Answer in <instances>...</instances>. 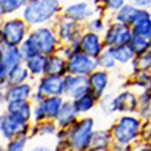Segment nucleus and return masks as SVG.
<instances>
[{
    "label": "nucleus",
    "mask_w": 151,
    "mask_h": 151,
    "mask_svg": "<svg viewBox=\"0 0 151 151\" xmlns=\"http://www.w3.org/2000/svg\"><path fill=\"white\" fill-rule=\"evenodd\" d=\"M60 47L58 38L55 35L54 28L52 25L38 27L30 29L25 40L19 47L24 60L35 55L48 57L55 54Z\"/></svg>",
    "instance_id": "nucleus-1"
},
{
    "label": "nucleus",
    "mask_w": 151,
    "mask_h": 151,
    "mask_svg": "<svg viewBox=\"0 0 151 151\" xmlns=\"http://www.w3.org/2000/svg\"><path fill=\"white\" fill-rule=\"evenodd\" d=\"M63 4L58 0H29L20 13L25 24L34 29L38 27L53 25L62 14Z\"/></svg>",
    "instance_id": "nucleus-2"
},
{
    "label": "nucleus",
    "mask_w": 151,
    "mask_h": 151,
    "mask_svg": "<svg viewBox=\"0 0 151 151\" xmlns=\"http://www.w3.org/2000/svg\"><path fill=\"white\" fill-rule=\"evenodd\" d=\"M142 121L136 115H120L108 127L115 144L135 145L140 141Z\"/></svg>",
    "instance_id": "nucleus-3"
},
{
    "label": "nucleus",
    "mask_w": 151,
    "mask_h": 151,
    "mask_svg": "<svg viewBox=\"0 0 151 151\" xmlns=\"http://www.w3.org/2000/svg\"><path fill=\"white\" fill-rule=\"evenodd\" d=\"M96 129L97 122L94 117H79L77 122L67 130V141L70 151H88L91 149V140Z\"/></svg>",
    "instance_id": "nucleus-4"
},
{
    "label": "nucleus",
    "mask_w": 151,
    "mask_h": 151,
    "mask_svg": "<svg viewBox=\"0 0 151 151\" xmlns=\"http://www.w3.org/2000/svg\"><path fill=\"white\" fill-rule=\"evenodd\" d=\"M78 24L84 25L93 17H106L101 1H70L62 8V14Z\"/></svg>",
    "instance_id": "nucleus-5"
},
{
    "label": "nucleus",
    "mask_w": 151,
    "mask_h": 151,
    "mask_svg": "<svg viewBox=\"0 0 151 151\" xmlns=\"http://www.w3.org/2000/svg\"><path fill=\"white\" fill-rule=\"evenodd\" d=\"M29 32L30 28L20 17L6 18L0 23V44L8 47H20Z\"/></svg>",
    "instance_id": "nucleus-6"
},
{
    "label": "nucleus",
    "mask_w": 151,
    "mask_h": 151,
    "mask_svg": "<svg viewBox=\"0 0 151 151\" xmlns=\"http://www.w3.org/2000/svg\"><path fill=\"white\" fill-rule=\"evenodd\" d=\"M131 28L116 23L110 19L107 23V27L102 34V42L105 45V49H112L115 47L120 45H129L132 39Z\"/></svg>",
    "instance_id": "nucleus-7"
},
{
    "label": "nucleus",
    "mask_w": 151,
    "mask_h": 151,
    "mask_svg": "<svg viewBox=\"0 0 151 151\" xmlns=\"http://www.w3.org/2000/svg\"><path fill=\"white\" fill-rule=\"evenodd\" d=\"M52 27L54 28L55 35L60 44H68L74 40H79L84 33V27L82 24H78L63 15L57 18Z\"/></svg>",
    "instance_id": "nucleus-8"
},
{
    "label": "nucleus",
    "mask_w": 151,
    "mask_h": 151,
    "mask_svg": "<svg viewBox=\"0 0 151 151\" xmlns=\"http://www.w3.org/2000/svg\"><path fill=\"white\" fill-rule=\"evenodd\" d=\"M139 103L137 93L130 88H124L112 97V115H136Z\"/></svg>",
    "instance_id": "nucleus-9"
},
{
    "label": "nucleus",
    "mask_w": 151,
    "mask_h": 151,
    "mask_svg": "<svg viewBox=\"0 0 151 151\" xmlns=\"http://www.w3.org/2000/svg\"><path fill=\"white\" fill-rule=\"evenodd\" d=\"M30 124H25L6 112L0 115V135L4 140L10 141L20 136H28Z\"/></svg>",
    "instance_id": "nucleus-10"
},
{
    "label": "nucleus",
    "mask_w": 151,
    "mask_h": 151,
    "mask_svg": "<svg viewBox=\"0 0 151 151\" xmlns=\"http://www.w3.org/2000/svg\"><path fill=\"white\" fill-rule=\"evenodd\" d=\"M34 91L45 97H63L64 94V79L55 76H43L35 81Z\"/></svg>",
    "instance_id": "nucleus-11"
},
{
    "label": "nucleus",
    "mask_w": 151,
    "mask_h": 151,
    "mask_svg": "<svg viewBox=\"0 0 151 151\" xmlns=\"http://www.w3.org/2000/svg\"><path fill=\"white\" fill-rule=\"evenodd\" d=\"M98 69L97 60L89 58L83 53H77L67 60V74L88 77L94 70Z\"/></svg>",
    "instance_id": "nucleus-12"
},
{
    "label": "nucleus",
    "mask_w": 151,
    "mask_h": 151,
    "mask_svg": "<svg viewBox=\"0 0 151 151\" xmlns=\"http://www.w3.org/2000/svg\"><path fill=\"white\" fill-rule=\"evenodd\" d=\"M64 100L74 101L77 98L89 93V86L87 77H81V76H72L65 74L64 77Z\"/></svg>",
    "instance_id": "nucleus-13"
},
{
    "label": "nucleus",
    "mask_w": 151,
    "mask_h": 151,
    "mask_svg": "<svg viewBox=\"0 0 151 151\" xmlns=\"http://www.w3.org/2000/svg\"><path fill=\"white\" fill-rule=\"evenodd\" d=\"M79 50L89 58L97 59L102 54V52L105 50L102 35L84 30L82 37L79 38Z\"/></svg>",
    "instance_id": "nucleus-14"
},
{
    "label": "nucleus",
    "mask_w": 151,
    "mask_h": 151,
    "mask_svg": "<svg viewBox=\"0 0 151 151\" xmlns=\"http://www.w3.org/2000/svg\"><path fill=\"white\" fill-rule=\"evenodd\" d=\"M88 86H89V92H91L94 97L100 100L108 92L111 84V74L110 72H106L103 69H96L92 74L87 77Z\"/></svg>",
    "instance_id": "nucleus-15"
},
{
    "label": "nucleus",
    "mask_w": 151,
    "mask_h": 151,
    "mask_svg": "<svg viewBox=\"0 0 151 151\" xmlns=\"http://www.w3.org/2000/svg\"><path fill=\"white\" fill-rule=\"evenodd\" d=\"M147 13L149 12L141 10V9H139L137 6H135L131 1H126L125 5L122 6L116 14H113V15L111 17V20L131 28L140 18H142Z\"/></svg>",
    "instance_id": "nucleus-16"
},
{
    "label": "nucleus",
    "mask_w": 151,
    "mask_h": 151,
    "mask_svg": "<svg viewBox=\"0 0 151 151\" xmlns=\"http://www.w3.org/2000/svg\"><path fill=\"white\" fill-rule=\"evenodd\" d=\"M34 92V83L27 82L17 86H8L4 88V102L14 101H30V97Z\"/></svg>",
    "instance_id": "nucleus-17"
},
{
    "label": "nucleus",
    "mask_w": 151,
    "mask_h": 151,
    "mask_svg": "<svg viewBox=\"0 0 151 151\" xmlns=\"http://www.w3.org/2000/svg\"><path fill=\"white\" fill-rule=\"evenodd\" d=\"M78 119H79V116L77 115V112H76L72 102L64 100L54 122H55V126L58 130H68L70 126L77 122Z\"/></svg>",
    "instance_id": "nucleus-18"
},
{
    "label": "nucleus",
    "mask_w": 151,
    "mask_h": 151,
    "mask_svg": "<svg viewBox=\"0 0 151 151\" xmlns=\"http://www.w3.org/2000/svg\"><path fill=\"white\" fill-rule=\"evenodd\" d=\"M6 113L17 117L25 124H32V108L33 103L30 101H14L6 103Z\"/></svg>",
    "instance_id": "nucleus-19"
},
{
    "label": "nucleus",
    "mask_w": 151,
    "mask_h": 151,
    "mask_svg": "<svg viewBox=\"0 0 151 151\" xmlns=\"http://www.w3.org/2000/svg\"><path fill=\"white\" fill-rule=\"evenodd\" d=\"M0 62L8 69L24 64V57H23L19 47H8L0 44Z\"/></svg>",
    "instance_id": "nucleus-20"
},
{
    "label": "nucleus",
    "mask_w": 151,
    "mask_h": 151,
    "mask_svg": "<svg viewBox=\"0 0 151 151\" xmlns=\"http://www.w3.org/2000/svg\"><path fill=\"white\" fill-rule=\"evenodd\" d=\"M67 74V60L58 53L45 57L44 64V76H55L64 77Z\"/></svg>",
    "instance_id": "nucleus-21"
},
{
    "label": "nucleus",
    "mask_w": 151,
    "mask_h": 151,
    "mask_svg": "<svg viewBox=\"0 0 151 151\" xmlns=\"http://www.w3.org/2000/svg\"><path fill=\"white\" fill-rule=\"evenodd\" d=\"M113 140L108 129H96L91 140V149L94 151H111Z\"/></svg>",
    "instance_id": "nucleus-22"
},
{
    "label": "nucleus",
    "mask_w": 151,
    "mask_h": 151,
    "mask_svg": "<svg viewBox=\"0 0 151 151\" xmlns=\"http://www.w3.org/2000/svg\"><path fill=\"white\" fill-rule=\"evenodd\" d=\"M72 105H73L76 112H77V115L79 117L89 116V113L97 108L98 98L94 97L93 94L89 92L87 94H84V96L77 98V100L72 101Z\"/></svg>",
    "instance_id": "nucleus-23"
},
{
    "label": "nucleus",
    "mask_w": 151,
    "mask_h": 151,
    "mask_svg": "<svg viewBox=\"0 0 151 151\" xmlns=\"http://www.w3.org/2000/svg\"><path fill=\"white\" fill-rule=\"evenodd\" d=\"M151 83V72H134L130 73L126 81V88H130L136 93L145 91Z\"/></svg>",
    "instance_id": "nucleus-24"
},
{
    "label": "nucleus",
    "mask_w": 151,
    "mask_h": 151,
    "mask_svg": "<svg viewBox=\"0 0 151 151\" xmlns=\"http://www.w3.org/2000/svg\"><path fill=\"white\" fill-rule=\"evenodd\" d=\"M44 64H45V57L43 55H35L24 60V67L27 68L28 73L30 76L32 82L37 81V79H39L40 77L44 76Z\"/></svg>",
    "instance_id": "nucleus-25"
},
{
    "label": "nucleus",
    "mask_w": 151,
    "mask_h": 151,
    "mask_svg": "<svg viewBox=\"0 0 151 151\" xmlns=\"http://www.w3.org/2000/svg\"><path fill=\"white\" fill-rule=\"evenodd\" d=\"M58 131L55 126L54 121L47 120L40 124H30L29 130V139L34 137H50V136H55V132Z\"/></svg>",
    "instance_id": "nucleus-26"
},
{
    "label": "nucleus",
    "mask_w": 151,
    "mask_h": 151,
    "mask_svg": "<svg viewBox=\"0 0 151 151\" xmlns=\"http://www.w3.org/2000/svg\"><path fill=\"white\" fill-rule=\"evenodd\" d=\"M108 50L117 65H131L135 59V54L130 48V45H120Z\"/></svg>",
    "instance_id": "nucleus-27"
},
{
    "label": "nucleus",
    "mask_w": 151,
    "mask_h": 151,
    "mask_svg": "<svg viewBox=\"0 0 151 151\" xmlns=\"http://www.w3.org/2000/svg\"><path fill=\"white\" fill-rule=\"evenodd\" d=\"M64 102V97H45L40 102L42 107L45 112V117L49 121H54L57 115Z\"/></svg>",
    "instance_id": "nucleus-28"
},
{
    "label": "nucleus",
    "mask_w": 151,
    "mask_h": 151,
    "mask_svg": "<svg viewBox=\"0 0 151 151\" xmlns=\"http://www.w3.org/2000/svg\"><path fill=\"white\" fill-rule=\"evenodd\" d=\"M30 81V76L28 73L24 64L14 67L9 69L8 79H6V87L8 86H17V84H23Z\"/></svg>",
    "instance_id": "nucleus-29"
},
{
    "label": "nucleus",
    "mask_w": 151,
    "mask_h": 151,
    "mask_svg": "<svg viewBox=\"0 0 151 151\" xmlns=\"http://www.w3.org/2000/svg\"><path fill=\"white\" fill-rule=\"evenodd\" d=\"M131 32L134 35L142 37L149 39L151 35V13H147L142 18H140L134 25L131 27Z\"/></svg>",
    "instance_id": "nucleus-30"
},
{
    "label": "nucleus",
    "mask_w": 151,
    "mask_h": 151,
    "mask_svg": "<svg viewBox=\"0 0 151 151\" xmlns=\"http://www.w3.org/2000/svg\"><path fill=\"white\" fill-rule=\"evenodd\" d=\"M25 4V0H0V12L3 17L12 18L14 14L22 13Z\"/></svg>",
    "instance_id": "nucleus-31"
},
{
    "label": "nucleus",
    "mask_w": 151,
    "mask_h": 151,
    "mask_svg": "<svg viewBox=\"0 0 151 151\" xmlns=\"http://www.w3.org/2000/svg\"><path fill=\"white\" fill-rule=\"evenodd\" d=\"M131 72H151V49L146 53L135 57L134 62L130 65Z\"/></svg>",
    "instance_id": "nucleus-32"
},
{
    "label": "nucleus",
    "mask_w": 151,
    "mask_h": 151,
    "mask_svg": "<svg viewBox=\"0 0 151 151\" xmlns=\"http://www.w3.org/2000/svg\"><path fill=\"white\" fill-rule=\"evenodd\" d=\"M108 22H110V18L97 15V17H93V18L89 19V20L83 27H84V30L86 32L102 35L103 32H105V29H106Z\"/></svg>",
    "instance_id": "nucleus-33"
},
{
    "label": "nucleus",
    "mask_w": 151,
    "mask_h": 151,
    "mask_svg": "<svg viewBox=\"0 0 151 151\" xmlns=\"http://www.w3.org/2000/svg\"><path fill=\"white\" fill-rule=\"evenodd\" d=\"M130 48L134 52L135 57L137 55H141L146 53L147 50H150V42L149 39L146 38H142V37H137V35H132V39L130 42Z\"/></svg>",
    "instance_id": "nucleus-34"
},
{
    "label": "nucleus",
    "mask_w": 151,
    "mask_h": 151,
    "mask_svg": "<svg viewBox=\"0 0 151 151\" xmlns=\"http://www.w3.org/2000/svg\"><path fill=\"white\" fill-rule=\"evenodd\" d=\"M96 60H97L98 68L106 70V72H111V70L116 69V67H117V64H116L115 60H113L112 55H111V53H110V50H108V49L103 50L102 54L98 57Z\"/></svg>",
    "instance_id": "nucleus-35"
},
{
    "label": "nucleus",
    "mask_w": 151,
    "mask_h": 151,
    "mask_svg": "<svg viewBox=\"0 0 151 151\" xmlns=\"http://www.w3.org/2000/svg\"><path fill=\"white\" fill-rule=\"evenodd\" d=\"M29 136H20V137H15L10 141H8V144L5 146L6 151H27V149L29 147Z\"/></svg>",
    "instance_id": "nucleus-36"
},
{
    "label": "nucleus",
    "mask_w": 151,
    "mask_h": 151,
    "mask_svg": "<svg viewBox=\"0 0 151 151\" xmlns=\"http://www.w3.org/2000/svg\"><path fill=\"white\" fill-rule=\"evenodd\" d=\"M125 4H126L125 0H102L101 1L103 12H105L106 17L110 18V19H111V17L113 15V14H116L122 6L125 5Z\"/></svg>",
    "instance_id": "nucleus-37"
},
{
    "label": "nucleus",
    "mask_w": 151,
    "mask_h": 151,
    "mask_svg": "<svg viewBox=\"0 0 151 151\" xmlns=\"http://www.w3.org/2000/svg\"><path fill=\"white\" fill-rule=\"evenodd\" d=\"M79 40H74L72 43H68V44H60L59 49H58V53L60 57H63L65 60H68L70 57H73L74 54L79 53Z\"/></svg>",
    "instance_id": "nucleus-38"
},
{
    "label": "nucleus",
    "mask_w": 151,
    "mask_h": 151,
    "mask_svg": "<svg viewBox=\"0 0 151 151\" xmlns=\"http://www.w3.org/2000/svg\"><path fill=\"white\" fill-rule=\"evenodd\" d=\"M112 97H113V94L107 92L105 96L98 100L97 108L106 116L112 115Z\"/></svg>",
    "instance_id": "nucleus-39"
},
{
    "label": "nucleus",
    "mask_w": 151,
    "mask_h": 151,
    "mask_svg": "<svg viewBox=\"0 0 151 151\" xmlns=\"http://www.w3.org/2000/svg\"><path fill=\"white\" fill-rule=\"evenodd\" d=\"M47 121L45 112L40 103H34L32 108V124H40Z\"/></svg>",
    "instance_id": "nucleus-40"
},
{
    "label": "nucleus",
    "mask_w": 151,
    "mask_h": 151,
    "mask_svg": "<svg viewBox=\"0 0 151 151\" xmlns=\"http://www.w3.org/2000/svg\"><path fill=\"white\" fill-rule=\"evenodd\" d=\"M140 141L146 144H151V120L142 122V127H141V132H140Z\"/></svg>",
    "instance_id": "nucleus-41"
},
{
    "label": "nucleus",
    "mask_w": 151,
    "mask_h": 151,
    "mask_svg": "<svg viewBox=\"0 0 151 151\" xmlns=\"http://www.w3.org/2000/svg\"><path fill=\"white\" fill-rule=\"evenodd\" d=\"M137 103L139 107H147L151 106V94H149L146 91L137 93Z\"/></svg>",
    "instance_id": "nucleus-42"
},
{
    "label": "nucleus",
    "mask_w": 151,
    "mask_h": 151,
    "mask_svg": "<svg viewBox=\"0 0 151 151\" xmlns=\"http://www.w3.org/2000/svg\"><path fill=\"white\" fill-rule=\"evenodd\" d=\"M135 6H137L141 10L151 13V0H132L131 1Z\"/></svg>",
    "instance_id": "nucleus-43"
},
{
    "label": "nucleus",
    "mask_w": 151,
    "mask_h": 151,
    "mask_svg": "<svg viewBox=\"0 0 151 151\" xmlns=\"http://www.w3.org/2000/svg\"><path fill=\"white\" fill-rule=\"evenodd\" d=\"M8 73H9V69L1 62H0V87H1V88H5L6 87Z\"/></svg>",
    "instance_id": "nucleus-44"
},
{
    "label": "nucleus",
    "mask_w": 151,
    "mask_h": 151,
    "mask_svg": "<svg viewBox=\"0 0 151 151\" xmlns=\"http://www.w3.org/2000/svg\"><path fill=\"white\" fill-rule=\"evenodd\" d=\"M27 151H55V150L53 146H50L48 144H37V145L29 146Z\"/></svg>",
    "instance_id": "nucleus-45"
},
{
    "label": "nucleus",
    "mask_w": 151,
    "mask_h": 151,
    "mask_svg": "<svg viewBox=\"0 0 151 151\" xmlns=\"http://www.w3.org/2000/svg\"><path fill=\"white\" fill-rule=\"evenodd\" d=\"M132 151H151V145L139 141V142H136L132 146Z\"/></svg>",
    "instance_id": "nucleus-46"
},
{
    "label": "nucleus",
    "mask_w": 151,
    "mask_h": 151,
    "mask_svg": "<svg viewBox=\"0 0 151 151\" xmlns=\"http://www.w3.org/2000/svg\"><path fill=\"white\" fill-rule=\"evenodd\" d=\"M134 145H124V144H115L113 142L111 151H132Z\"/></svg>",
    "instance_id": "nucleus-47"
},
{
    "label": "nucleus",
    "mask_w": 151,
    "mask_h": 151,
    "mask_svg": "<svg viewBox=\"0 0 151 151\" xmlns=\"http://www.w3.org/2000/svg\"><path fill=\"white\" fill-rule=\"evenodd\" d=\"M4 102V88L0 87V103Z\"/></svg>",
    "instance_id": "nucleus-48"
},
{
    "label": "nucleus",
    "mask_w": 151,
    "mask_h": 151,
    "mask_svg": "<svg viewBox=\"0 0 151 151\" xmlns=\"http://www.w3.org/2000/svg\"><path fill=\"white\" fill-rule=\"evenodd\" d=\"M145 91H146V92H147L149 94H151V83L149 84V87H147V88H146V89H145Z\"/></svg>",
    "instance_id": "nucleus-49"
},
{
    "label": "nucleus",
    "mask_w": 151,
    "mask_h": 151,
    "mask_svg": "<svg viewBox=\"0 0 151 151\" xmlns=\"http://www.w3.org/2000/svg\"><path fill=\"white\" fill-rule=\"evenodd\" d=\"M0 151H6V150H5V146L0 145Z\"/></svg>",
    "instance_id": "nucleus-50"
},
{
    "label": "nucleus",
    "mask_w": 151,
    "mask_h": 151,
    "mask_svg": "<svg viewBox=\"0 0 151 151\" xmlns=\"http://www.w3.org/2000/svg\"><path fill=\"white\" fill-rule=\"evenodd\" d=\"M3 18H4V17H3V14H1V12H0V23H1V22H3Z\"/></svg>",
    "instance_id": "nucleus-51"
},
{
    "label": "nucleus",
    "mask_w": 151,
    "mask_h": 151,
    "mask_svg": "<svg viewBox=\"0 0 151 151\" xmlns=\"http://www.w3.org/2000/svg\"><path fill=\"white\" fill-rule=\"evenodd\" d=\"M149 42H150V48H151V35H150V38H149Z\"/></svg>",
    "instance_id": "nucleus-52"
},
{
    "label": "nucleus",
    "mask_w": 151,
    "mask_h": 151,
    "mask_svg": "<svg viewBox=\"0 0 151 151\" xmlns=\"http://www.w3.org/2000/svg\"><path fill=\"white\" fill-rule=\"evenodd\" d=\"M88 151H94V150H88Z\"/></svg>",
    "instance_id": "nucleus-53"
},
{
    "label": "nucleus",
    "mask_w": 151,
    "mask_h": 151,
    "mask_svg": "<svg viewBox=\"0 0 151 151\" xmlns=\"http://www.w3.org/2000/svg\"><path fill=\"white\" fill-rule=\"evenodd\" d=\"M150 145H151V144H150Z\"/></svg>",
    "instance_id": "nucleus-54"
}]
</instances>
